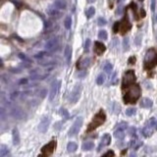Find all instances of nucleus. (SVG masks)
<instances>
[{"label": "nucleus", "mask_w": 157, "mask_h": 157, "mask_svg": "<svg viewBox=\"0 0 157 157\" xmlns=\"http://www.w3.org/2000/svg\"><path fill=\"white\" fill-rule=\"evenodd\" d=\"M156 21H157V15H156Z\"/></svg>", "instance_id": "obj_43"}, {"label": "nucleus", "mask_w": 157, "mask_h": 157, "mask_svg": "<svg viewBox=\"0 0 157 157\" xmlns=\"http://www.w3.org/2000/svg\"><path fill=\"white\" fill-rule=\"evenodd\" d=\"M104 82H105V75H103V74H100V75L96 78V84L99 85H102L104 84Z\"/></svg>", "instance_id": "obj_29"}, {"label": "nucleus", "mask_w": 157, "mask_h": 157, "mask_svg": "<svg viewBox=\"0 0 157 157\" xmlns=\"http://www.w3.org/2000/svg\"><path fill=\"white\" fill-rule=\"evenodd\" d=\"M122 1H123V0H118V3H121Z\"/></svg>", "instance_id": "obj_42"}, {"label": "nucleus", "mask_w": 157, "mask_h": 157, "mask_svg": "<svg viewBox=\"0 0 157 157\" xmlns=\"http://www.w3.org/2000/svg\"><path fill=\"white\" fill-rule=\"evenodd\" d=\"M67 149L69 152H75L77 149H78V145H77V143L76 142H74V141H71V142H69L68 143V145H67Z\"/></svg>", "instance_id": "obj_25"}, {"label": "nucleus", "mask_w": 157, "mask_h": 157, "mask_svg": "<svg viewBox=\"0 0 157 157\" xmlns=\"http://www.w3.org/2000/svg\"><path fill=\"white\" fill-rule=\"evenodd\" d=\"M157 131V120L155 118H150L149 120H147L145 123V127L142 129V136L145 138H149L153 134Z\"/></svg>", "instance_id": "obj_3"}, {"label": "nucleus", "mask_w": 157, "mask_h": 157, "mask_svg": "<svg viewBox=\"0 0 157 157\" xmlns=\"http://www.w3.org/2000/svg\"><path fill=\"white\" fill-rule=\"evenodd\" d=\"M56 148V141H51L49 143H47L46 145H44L41 148V155L43 156H50L54 152V149Z\"/></svg>", "instance_id": "obj_9"}, {"label": "nucleus", "mask_w": 157, "mask_h": 157, "mask_svg": "<svg viewBox=\"0 0 157 157\" xmlns=\"http://www.w3.org/2000/svg\"><path fill=\"white\" fill-rule=\"evenodd\" d=\"M82 122H84V119H82V117H78L76 119V121L74 122L73 126L71 127V129L69 130V137H74L76 136V134L80 132V130L82 126Z\"/></svg>", "instance_id": "obj_6"}, {"label": "nucleus", "mask_w": 157, "mask_h": 157, "mask_svg": "<svg viewBox=\"0 0 157 157\" xmlns=\"http://www.w3.org/2000/svg\"><path fill=\"white\" fill-rule=\"evenodd\" d=\"M81 89H82V86L81 85H76L75 88L73 89L71 94H70V102L75 104L77 103V101L78 100V98H80V95H81Z\"/></svg>", "instance_id": "obj_10"}, {"label": "nucleus", "mask_w": 157, "mask_h": 157, "mask_svg": "<svg viewBox=\"0 0 157 157\" xmlns=\"http://www.w3.org/2000/svg\"><path fill=\"white\" fill-rule=\"evenodd\" d=\"M137 81L136 74L133 71V70H129L125 73L124 78H123V84H122V89H125L129 88L131 85L134 84Z\"/></svg>", "instance_id": "obj_5"}, {"label": "nucleus", "mask_w": 157, "mask_h": 157, "mask_svg": "<svg viewBox=\"0 0 157 157\" xmlns=\"http://www.w3.org/2000/svg\"><path fill=\"white\" fill-rule=\"evenodd\" d=\"M12 138H13V143H14L15 145H19V143H20V134H19V131L17 128H15L14 130H13Z\"/></svg>", "instance_id": "obj_18"}, {"label": "nucleus", "mask_w": 157, "mask_h": 157, "mask_svg": "<svg viewBox=\"0 0 157 157\" xmlns=\"http://www.w3.org/2000/svg\"><path fill=\"white\" fill-rule=\"evenodd\" d=\"M104 155H112V156H114L115 155V153H114V152H113V151H107L106 152V153H104Z\"/></svg>", "instance_id": "obj_39"}, {"label": "nucleus", "mask_w": 157, "mask_h": 157, "mask_svg": "<svg viewBox=\"0 0 157 157\" xmlns=\"http://www.w3.org/2000/svg\"><path fill=\"white\" fill-rule=\"evenodd\" d=\"M49 124H50V118H49V117H44V118H42V120L40 121V123H39V125H38V130H39V132L45 133L46 131L48 130Z\"/></svg>", "instance_id": "obj_14"}, {"label": "nucleus", "mask_w": 157, "mask_h": 157, "mask_svg": "<svg viewBox=\"0 0 157 157\" xmlns=\"http://www.w3.org/2000/svg\"><path fill=\"white\" fill-rule=\"evenodd\" d=\"M112 69H113V66H112V64L111 63H109V62H106L105 64H104V66H103V70L105 71L106 73H110L112 71Z\"/></svg>", "instance_id": "obj_30"}, {"label": "nucleus", "mask_w": 157, "mask_h": 157, "mask_svg": "<svg viewBox=\"0 0 157 157\" xmlns=\"http://www.w3.org/2000/svg\"><path fill=\"white\" fill-rule=\"evenodd\" d=\"M143 64L146 70L153 69L157 65V51L154 48H150L146 51Z\"/></svg>", "instance_id": "obj_2"}, {"label": "nucleus", "mask_w": 157, "mask_h": 157, "mask_svg": "<svg viewBox=\"0 0 157 157\" xmlns=\"http://www.w3.org/2000/svg\"><path fill=\"white\" fill-rule=\"evenodd\" d=\"M89 63V58H84V62H82V60L78 62V67L81 69L85 68V67H88Z\"/></svg>", "instance_id": "obj_27"}, {"label": "nucleus", "mask_w": 157, "mask_h": 157, "mask_svg": "<svg viewBox=\"0 0 157 157\" xmlns=\"http://www.w3.org/2000/svg\"><path fill=\"white\" fill-rule=\"evenodd\" d=\"M8 154H9V148L4 145H0V157H5Z\"/></svg>", "instance_id": "obj_23"}, {"label": "nucleus", "mask_w": 157, "mask_h": 157, "mask_svg": "<svg viewBox=\"0 0 157 157\" xmlns=\"http://www.w3.org/2000/svg\"><path fill=\"white\" fill-rule=\"evenodd\" d=\"M64 26L67 30L71 29V27H72V18H71V16H67L66 17V19H65V21H64Z\"/></svg>", "instance_id": "obj_26"}, {"label": "nucleus", "mask_w": 157, "mask_h": 157, "mask_svg": "<svg viewBox=\"0 0 157 157\" xmlns=\"http://www.w3.org/2000/svg\"><path fill=\"white\" fill-rule=\"evenodd\" d=\"M60 85H61L60 81H55V82H53V84H52V85H51L50 93H49V100H50V101H52V100L55 98L56 95H57L58 90L60 89Z\"/></svg>", "instance_id": "obj_12"}, {"label": "nucleus", "mask_w": 157, "mask_h": 157, "mask_svg": "<svg viewBox=\"0 0 157 157\" xmlns=\"http://www.w3.org/2000/svg\"><path fill=\"white\" fill-rule=\"evenodd\" d=\"M125 89H126V92L124 93V96H123L125 103L134 104L138 101L139 97H141V86L137 85L136 82L133 85H131L129 88ZM125 89H123V90H125Z\"/></svg>", "instance_id": "obj_1"}, {"label": "nucleus", "mask_w": 157, "mask_h": 157, "mask_svg": "<svg viewBox=\"0 0 157 157\" xmlns=\"http://www.w3.org/2000/svg\"><path fill=\"white\" fill-rule=\"evenodd\" d=\"M113 30H114V33H118V32H119V22H116L115 25H114V28H113Z\"/></svg>", "instance_id": "obj_35"}, {"label": "nucleus", "mask_w": 157, "mask_h": 157, "mask_svg": "<svg viewBox=\"0 0 157 157\" xmlns=\"http://www.w3.org/2000/svg\"><path fill=\"white\" fill-rule=\"evenodd\" d=\"M117 130L115 131L114 133V137L117 139H123L125 138V134H126V129L128 127V124L126 122H121L117 125Z\"/></svg>", "instance_id": "obj_7"}, {"label": "nucleus", "mask_w": 157, "mask_h": 157, "mask_svg": "<svg viewBox=\"0 0 157 157\" xmlns=\"http://www.w3.org/2000/svg\"><path fill=\"white\" fill-rule=\"evenodd\" d=\"M136 112H137V109L136 108H129L126 110V115H128V116H133L136 114Z\"/></svg>", "instance_id": "obj_31"}, {"label": "nucleus", "mask_w": 157, "mask_h": 157, "mask_svg": "<svg viewBox=\"0 0 157 157\" xmlns=\"http://www.w3.org/2000/svg\"><path fill=\"white\" fill-rule=\"evenodd\" d=\"M59 47V40L57 37H51L45 43V49L48 52H54Z\"/></svg>", "instance_id": "obj_8"}, {"label": "nucleus", "mask_w": 157, "mask_h": 157, "mask_svg": "<svg viewBox=\"0 0 157 157\" xmlns=\"http://www.w3.org/2000/svg\"><path fill=\"white\" fill-rule=\"evenodd\" d=\"M141 145H142V141H138V139H132L130 142V146L132 147L133 149H138Z\"/></svg>", "instance_id": "obj_21"}, {"label": "nucleus", "mask_w": 157, "mask_h": 157, "mask_svg": "<svg viewBox=\"0 0 157 157\" xmlns=\"http://www.w3.org/2000/svg\"><path fill=\"white\" fill-rule=\"evenodd\" d=\"M151 10L152 11L155 10V0H152V2H151Z\"/></svg>", "instance_id": "obj_38"}, {"label": "nucleus", "mask_w": 157, "mask_h": 157, "mask_svg": "<svg viewBox=\"0 0 157 157\" xmlns=\"http://www.w3.org/2000/svg\"><path fill=\"white\" fill-rule=\"evenodd\" d=\"M15 94H16V96H17V95H18V92H16ZM14 96H15V95H13V94L11 95V97H12V98H14Z\"/></svg>", "instance_id": "obj_41"}, {"label": "nucleus", "mask_w": 157, "mask_h": 157, "mask_svg": "<svg viewBox=\"0 0 157 157\" xmlns=\"http://www.w3.org/2000/svg\"><path fill=\"white\" fill-rule=\"evenodd\" d=\"M152 105H153V102L152 100L149 98H142L141 101V107L142 108H150Z\"/></svg>", "instance_id": "obj_19"}, {"label": "nucleus", "mask_w": 157, "mask_h": 157, "mask_svg": "<svg viewBox=\"0 0 157 157\" xmlns=\"http://www.w3.org/2000/svg\"><path fill=\"white\" fill-rule=\"evenodd\" d=\"M89 45H90V39H86L85 41V51H89Z\"/></svg>", "instance_id": "obj_36"}, {"label": "nucleus", "mask_w": 157, "mask_h": 157, "mask_svg": "<svg viewBox=\"0 0 157 157\" xmlns=\"http://www.w3.org/2000/svg\"><path fill=\"white\" fill-rule=\"evenodd\" d=\"M97 23L99 26H103V25H106V20L102 18V17H100V18H98L97 20Z\"/></svg>", "instance_id": "obj_34"}, {"label": "nucleus", "mask_w": 157, "mask_h": 157, "mask_svg": "<svg viewBox=\"0 0 157 157\" xmlns=\"http://www.w3.org/2000/svg\"><path fill=\"white\" fill-rule=\"evenodd\" d=\"M64 56L66 58V61L68 63L71 62V58H72V48L70 45H67L64 49Z\"/></svg>", "instance_id": "obj_17"}, {"label": "nucleus", "mask_w": 157, "mask_h": 157, "mask_svg": "<svg viewBox=\"0 0 157 157\" xmlns=\"http://www.w3.org/2000/svg\"><path fill=\"white\" fill-rule=\"evenodd\" d=\"M131 27H132V25H131L128 17L124 18L122 22H119V30L121 32V33H127L128 30H130Z\"/></svg>", "instance_id": "obj_11"}, {"label": "nucleus", "mask_w": 157, "mask_h": 157, "mask_svg": "<svg viewBox=\"0 0 157 157\" xmlns=\"http://www.w3.org/2000/svg\"><path fill=\"white\" fill-rule=\"evenodd\" d=\"M53 6L55 8H57L58 10H64V9H66L67 3L65 0H55L53 2Z\"/></svg>", "instance_id": "obj_16"}, {"label": "nucleus", "mask_w": 157, "mask_h": 157, "mask_svg": "<svg viewBox=\"0 0 157 157\" xmlns=\"http://www.w3.org/2000/svg\"><path fill=\"white\" fill-rule=\"evenodd\" d=\"M94 14H95V8L92 7V6L89 7L88 10L85 11V16H86V18H88V19L92 18V17L94 16Z\"/></svg>", "instance_id": "obj_24"}, {"label": "nucleus", "mask_w": 157, "mask_h": 157, "mask_svg": "<svg viewBox=\"0 0 157 157\" xmlns=\"http://www.w3.org/2000/svg\"><path fill=\"white\" fill-rule=\"evenodd\" d=\"M61 114L64 115V116H66L68 118V113H67L66 110H65V109H61Z\"/></svg>", "instance_id": "obj_37"}, {"label": "nucleus", "mask_w": 157, "mask_h": 157, "mask_svg": "<svg viewBox=\"0 0 157 157\" xmlns=\"http://www.w3.org/2000/svg\"><path fill=\"white\" fill-rule=\"evenodd\" d=\"M123 46H124V49L125 50H128L129 49V38H125L124 40H123Z\"/></svg>", "instance_id": "obj_33"}, {"label": "nucleus", "mask_w": 157, "mask_h": 157, "mask_svg": "<svg viewBox=\"0 0 157 157\" xmlns=\"http://www.w3.org/2000/svg\"><path fill=\"white\" fill-rule=\"evenodd\" d=\"M106 120V115L105 113H104L102 110H100L98 113L94 115L92 121H91V123L89 125V128H88V132H91V131L95 130L96 128H98L99 126H101L104 122Z\"/></svg>", "instance_id": "obj_4"}, {"label": "nucleus", "mask_w": 157, "mask_h": 157, "mask_svg": "<svg viewBox=\"0 0 157 157\" xmlns=\"http://www.w3.org/2000/svg\"><path fill=\"white\" fill-rule=\"evenodd\" d=\"M94 147V143L92 141H85L82 143V150L84 151H89V150H91L92 148Z\"/></svg>", "instance_id": "obj_20"}, {"label": "nucleus", "mask_w": 157, "mask_h": 157, "mask_svg": "<svg viewBox=\"0 0 157 157\" xmlns=\"http://www.w3.org/2000/svg\"><path fill=\"white\" fill-rule=\"evenodd\" d=\"M47 13H48V14L50 15V16H52V17H57V18H59L60 17V12L58 11V9L57 8H52V7H49L48 8V10H47Z\"/></svg>", "instance_id": "obj_22"}, {"label": "nucleus", "mask_w": 157, "mask_h": 157, "mask_svg": "<svg viewBox=\"0 0 157 157\" xmlns=\"http://www.w3.org/2000/svg\"><path fill=\"white\" fill-rule=\"evenodd\" d=\"M98 37L100 39H103V40H106L107 37H108V34H107V32L105 30H99L98 33Z\"/></svg>", "instance_id": "obj_28"}, {"label": "nucleus", "mask_w": 157, "mask_h": 157, "mask_svg": "<svg viewBox=\"0 0 157 157\" xmlns=\"http://www.w3.org/2000/svg\"><path fill=\"white\" fill-rule=\"evenodd\" d=\"M105 50H106V47L102 42L95 41V43H94V52L95 53H96L97 55H101L103 52H105Z\"/></svg>", "instance_id": "obj_15"}, {"label": "nucleus", "mask_w": 157, "mask_h": 157, "mask_svg": "<svg viewBox=\"0 0 157 157\" xmlns=\"http://www.w3.org/2000/svg\"><path fill=\"white\" fill-rule=\"evenodd\" d=\"M110 143H111V137H110V134H104L103 137L101 138V141H100L99 145L97 147V150L100 151L103 147L108 146L109 145H110Z\"/></svg>", "instance_id": "obj_13"}, {"label": "nucleus", "mask_w": 157, "mask_h": 157, "mask_svg": "<svg viewBox=\"0 0 157 157\" xmlns=\"http://www.w3.org/2000/svg\"><path fill=\"white\" fill-rule=\"evenodd\" d=\"M95 1H96V0H88L89 3H93V2H95Z\"/></svg>", "instance_id": "obj_40"}, {"label": "nucleus", "mask_w": 157, "mask_h": 157, "mask_svg": "<svg viewBox=\"0 0 157 157\" xmlns=\"http://www.w3.org/2000/svg\"><path fill=\"white\" fill-rule=\"evenodd\" d=\"M117 72H115L114 74H113V76H112V78H111V81H110V84L111 85H117L118 84V78H117Z\"/></svg>", "instance_id": "obj_32"}]
</instances>
